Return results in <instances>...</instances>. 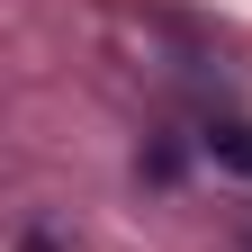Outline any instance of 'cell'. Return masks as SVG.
<instances>
[{
  "label": "cell",
  "mask_w": 252,
  "mask_h": 252,
  "mask_svg": "<svg viewBox=\"0 0 252 252\" xmlns=\"http://www.w3.org/2000/svg\"><path fill=\"white\" fill-rule=\"evenodd\" d=\"M198 144H207V162H216V171L252 180V117H216V126H207Z\"/></svg>",
  "instance_id": "obj_1"
}]
</instances>
